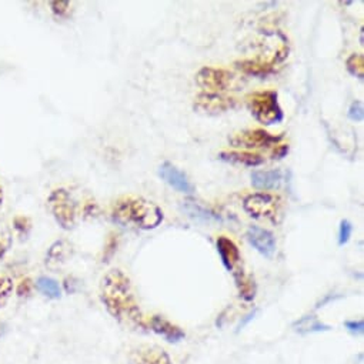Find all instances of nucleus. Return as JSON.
<instances>
[{"label": "nucleus", "instance_id": "31", "mask_svg": "<svg viewBox=\"0 0 364 364\" xmlns=\"http://www.w3.org/2000/svg\"><path fill=\"white\" fill-rule=\"evenodd\" d=\"M287 153H289V146H286V144L276 146V151L273 153V159H283Z\"/></svg>", "mask_w": 364, "mask_h": 364}, {"label": "nucleus", "instance_id": "8", "mask_svg": "<svg viewBox=\"0 0 364 364\" xmlns=\"http://www.w3.org/2000/svg\"><path fill=\"white\" fill-rule=\"evenodd\" d=\"M159 176L164 181V183H167L176 192L185 193V195L195 193V186L189 180V177L180 168H177L174 164H171L170 161H164L160 164Z\"/></svg>", "mask_w": 364, "mask_h": 364}, {"label": "nucleus", "instance_id": "12", "mask_svg": "<svg viewBox=\"0 0 364 364\" xmlns=\"http://www.w3.org/2000/svg\"><path fill=\"white\" fill-rule=\"evenodd\" d=\"M216 246H218V253L220 256V260H222L225 269L232 273L239 270V264L242 262V255H240V250L236 246V243L226 236H220L216 242Z\"/></svg>", "mask_w": 364, "mask_h": 364}, {"label": "nucleus", "instance_id": "10", "mask_svg": "<svg viewBox=\"0 0 364 364\" xmlns=\"http://www.w3.org/2000/svg\"><path fill=\"white\" fill-rule=\"evenodd\" d=\"M235 106V100L225 97L219 93H202L196 97L195 109L209 114L223 113Z\"/></svg>", "mask_w": 364, "mask_h": 364}, {"label": "nucleus", "instance_id": "9", "mask_svg": "<svg viewBox=\"0 0 364 364\" xmlns=\"http://www.w3.org/2000/svg\"><path fill=\"white\" fill-rule=\"evenodd\" d=\"M247 242L256 252H259L262 256L272 259L276 253V237L274 235L263 228L259 226H250L246 233Z\"/></svg>", "mask_w": 364, "mask_h": 364}, {"label": "nucleus", "instance_id": "18", "mask_svg": "<svg viewBox=\"0 0 364 364\" xmlns=\"http://www.w3.org/2000/svg\"><path fill=\"white\" fill-rule=\"evenodd\" d=\"M235 276V282H236V286L239 289V294L240 297L245 300V301H252L255 297H256V283H255V279L252 276H247L245 274L243 270H236L233 273Z\"/></svg>", "mask_w": 364, "mask_h": 364}, {"label": "nucleus", "instance_id": "33", "mask_svg": "<svg viewBox=\"0 0 364 364\" xmlns=\"http://www.w3.org/2000/svg\"><path fill=\"white\" fill-rule=\"evenodd\" d=\"M2 203H4V188L0 185V208H2Z\"/></svg>", "mask_w": 364, "mask_h": 364}, {"label": "nucleus", "instance_id": "24", "mask_svg": "<svg viewBox=\"0 0 364 364\" xmlns=\"http://www.w3.org/2000/svg\"><path fill=\"white\" fill-rule=\"evenodd\" d=\"M351 235H353V225L348 220H341L338 226V246L347 245Z\"/></svg>", "mask_w": 364, "mask_h": 364}, {"label": "nucleus", "instance_id": "32", "mask_svg": "<svg viewBox=\"0 0 364 364\" xmlns=\"http://www.w3.org/2000/svg\"><path fill=\"white\" fill-rule=\"evenodd\" d=\"M256 313H257V310H255V311H252V313H249V314H247V316H246V318H245V320H243V321H242V323H240V324H239V330H242V328H243V327H245V326H246V324H247V323H249V321H252V320H253V318H255V316H256Z\"/></svg>", "mask_w": 364, "mask_h": 364}, {"label": "nucleus", "instance_id": "30", "mask_svg": "<svg viewBox=\"0 0 364 364\" xmlns=\"http://www.w3.org/2000/svg\"><path fill=\"white\" fill-rule=\"evenodd\" d=\"M31 291H32V282L29 279H26V280L19 283V286H18V296L19 297L29 296Z\"/></svg>", "mask_w": 364, "mask_h": 364}, {"label": "nucleus", "instance_id": "17", "mask_svg": "<svg viewBox=\"0 0 364 364\" xmlns=\"http://www.w3.org/2000/svg\"><path fill=\"white\" fill-rule=\"evenodd\" d=\"M220 160L232 164H242L247 167H257L263 164L264 159L259 154L249 153V151H222L218 156Z\"/></svg>", "mask_w": 364, "mask_h": 364}, {"label": "nucleus", "instance_id": "21", "mask_svg": "<svg viewBox=\"0 0 364 364\" xmlns=\"http://www.w3.org/2000/svg\"><path fill=\"white\" fill-rule=\"evenodd\" d=\"M36 287L43 296H46L49 299H59L62 296L60 284L55 279H50L46 276L39 277L36 282Z\"/></svg>", "mask_w": 364, "mask_h": 364}, {"label": "nucleus", "instance_id": "28", "mask_svg": "<svg viewBox=\"0 0 364 364\" xmlns=\"http://www.w3.org/2000/svg\"><path fill=\"white\" fill-rule=\"evenodd\" d=\"M11 246H12L11 233L6 232L4 235H0V259H2L6 255V252L11 249Z\"/></svg>", "mask_w": 364, "mask_h": 364}, {"label": "nucleus", "instance_id": "3", "mask_svg": "<svg viewBox=\"0 0 364 364\" xmlns=\"http://www.w3.org/2000/svg\"><path fill=\"white\" fill-rule=\"evenodd\" d=\"M247 105L253 117L262 124L272 126L283 122L284 119L283 109L279 103L277 92L274 90H264L249 95Z\"/></svg>", "mask_w": 364, "mask_h": 364}, {"label": "nucleus", "instance_id": "26", "mask_svg": "<svg viewBox=\"0 0 364 364\" xmlns=\"http://www.w3.org/2000/svg\"><path fill=\"white\" fill-rule=\"evenodd\" d=\"M50 8H52V12L55 14V16L65 18L70 14L72 4L70 2H50Z\"/></svg>", "mask_w": 364, "mask_h": 364}, {"label": "nucleus", "instance_id": "19", "mask_svg": "<svg viewBox=\"0 0 364 364\" xmlns=\"http://www.w3.org/2000/svg\"><path fill=\"white\" fill-rule=\"evenodd\" d=\"M294 331L299 334H309V333H320V331H327L331 327L321 323L316 316H304L299 321L294 323L293 326Z\"/></svg>", "mask_w": 364, "mask_h": 364}, {"label": "nucleus", "instance_id": "7", "mask_svg": "<svg viewBox=\"0 0 364 364\" xmlns=\"http://www.w3.org/2000/svg\"><path fill=\"white\" fill-rule=\"evenodd\" d=\"M235 80V76L225 70L216 68H203L196 76L199 87L206 90V93H219L228 90Z\"/></svg>", "mask_w": 364, "mask_h": 364}, {"label": "nucleus", "instance_id": "14", "mask_svg": "<svg viewBox=\"0 0 364 364\" xmlns=\"http://www.w3.org/2000/svg\"><path fill=\"white\" fill-rule=\"evenodd\" d=\"M130 364H171V361L163 348L156 346H144L132 353Z\"/></svg>", "mask_w": 364, "mask_h": 364}, {"label": "nucleus", "instance_id": "13", "mask_svg": "<svg viewBox=\"0 0 364 364\" xmlns=\"http://www.w3.org/2000/svg\"><path fill=\"white\" fill-rule=\"evenodd\" d=\"M150 330L171 344L180 343L186 337V333L183 330L161 316H153L150 318Z\"/></svg>", "mask_w": 364, "mask_h": 364}, {"label": "nucleus", "instance_id": "16", "mask_svg": "<svg viewBox=\"0 0 364 364\" xmlns=\"http://www.w3.org/2000/svg\"><path fill=\"white\" fill-rule=\"evenodd\" d=\"M72 253H73V246L66 240H59L53 243L49 252L46 253V266L49 269H58L68 262Z\"/></svg>", "mask_w": 364, "mask_h": 364}, {"label": "nucleus", "instance_id": "23", "mask_svg": "<svg viewBox=\"0 0 364 364\" xmlns=\"http://www.w3.org/2000/svg\"><path fill=\"white\" fill-rule=\"evenodd\" d=\"M12 291H14L12 279L6 274H0V309L6 304Z\"/></svg>", "mask_w": 364, "mask_h": 364}, {"label": "nucleus", "instance_id": "11", "mask_svg": "<svg viewBox=\"0 0 364 364\" xmlns=\"http://www.w3.org/2000/svg\"><path fill=\"white\" fill-rule=\"evenodd\" d=\"M286 176L282 170H256L252 173V185L257 191H276L283 186Z\"/></svg>", "mask_w": 364, "mask_h": 364}, {"label": "nucleus", "instance_id": "22", "mask_svg": "<svg viewBox=\"0 0 364 364\" xmlns=\"http://www.w3.org/2000/svg\"><path fill=\"white\" fill-rule=\"evenodd\" d=\"M346 68L348 70L350 75L358 77L360 80H363L364 77V58L360 53H353L347 62H346Z\"/></svg>", "mask_w": 364, "mask_h": 364}, {"label": "nucleus", "instance_id": "6", "mask_svg": "<svg viewBox=\"0 0 364 364\" xmlns=\"http://www.w3.org/2000/svg\"><path fill=\"white\" fill-rule=\"evenodd\" d=\"M284 134H272L263 129H255V130H243L239 133H235L229 141L233 147L237 149H259V147H270L276 146L283 140Z\"/></svg>", "mask_w": 364, "mask_h": 364}, {"label": "nucleus", "instance_id": "15", "mask_svg": "<svg viewBox=\"0 0 364 364\" xmlns=\"http://www.w3.org/2000/svg\"><path fill=\"white\" fill-rule=\"evenodd\" d=\"M181 210H183L193 222L200 225H213V223L222 222V218L219 215H216L210 209L196 202H191V200L183 202V205H181Z\"/></svg>", "mask_w": 364, "mask_h": 364}, {"label": "nucleus", "instance_id": "2", "mask_svg": "<svg viewBox=\"0 0 364 364\" xmlns=\"http://www.w3.org/2000/svg\"><path fill=\"white\" fill-rule=\"evenodd\" d=\"M112 218L124 228L133 225L141 230H151L163 222V212L157 205L149 200L126 198L116 202Z\"/></svg>", "mask_w": 364, "mask_h": 364}, {"label": "nucleus", "instance_id": "4", "mask_svg": "<svg viewBox=\"0 0 364 364\" xmlns=\"http://www.w3.org/2000/svg\"><path fill=\"white\" fill-rule=\"evenodd\" d=\"M245 210L257 220H266L279 225L283 219V200L270 193H255L246 198Z\"/></svg>", "mask_w": 364, "mask_h": 364}, {"label": "nucleus", "instance_id": "27", "mask_svg": "<svg viewBox=\"0 0 364 364\" xmlns=\"http://www.w3.org/2000/svg\"><path fill=\"white\" fill-rule=\"evenodd\" d=\"M344 327L353 334H363V331H364V323L361 318L360 320H347L344 323Z\"/></svg>", "mask_w": 364, "mask_h": 364}, {"label": "nucleus", "instance_id": "29", "mask_svg": "<svg viewBox=\"0 0 364 364\" xmlns=\"http://www.w3.org/2000/svg\"><path fill=\"white\" fill-rule=\"evenodd\" d=\"M15 229L21 233V235H26L28 232H29V229H31V220L28 219V218H23V216H21V218H16L15 219Z\"/></svg>", "mask_w": 364, "mask_h": 364}, {"label": "nucleus", "instance_id": "20", "mask_svg": "<svg viewBox=\"0 0 364 364\" xmlns=\"http://www.w3.org/2000/svg\"><path fill=\"white\" fill-rule=\"evenodd\" d=\"M237 68L242 72H245L246 75L256 76L260 79H264L266 76L273 73V66H270L264 62H259V60H243V62L237 63Z\"/></svg>", "mask_w": 364, "mask_h": 364}, {"label": "nucleus", "instance_id": "25", "mask_svg": "<svg viewBox=\"0 0 364 364\" xmlns=\"http://www.w3.org/2000/svg\"><path fill=\"white\" fill-rule=\"evenodd\" d=\"M347 117L353 122H363L364 117V109H363V103L360 100H354L347 112Z\"/></svg>", "mask_w": 364, "mask_h": 364}, {"label": "nucleus", "instance_id": "1", "mask_svg": "<svg viewBox=\"0 0 364 364\" xmlns=\"http://www.w3.org/2000/svg\"><path fill=\"white\" fill-rule=\"evenodd\" d=\"M100 299L119 323L133 330H144L146 323L136 301L130 279L122 270H110L102 280Z\"/></svg>", "mask_w": 364, "mask_h": 364}, {"label": "nucleus", "instance_id": "5", "mask_svg": "<svg viewBox=\"0 0 364 364\" xmlns=\"http://www.w3.org/2000/svg\"><path fill=\"white\" fill-rule=\"evenodd\" d=\"M48 206L58 225L65 230H72L77 220V205L66 189H56L48 199Z\"/></svg>", "mask_w": 364, "mask_h": 364}]
</instances>
